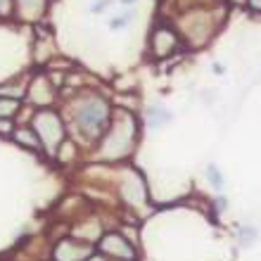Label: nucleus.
I'll return each instance as SVG.
<instances>
[{"instance_id": "1a4fd4ad", "label": "nucleus", "mask_w": 261, "mask_h": 261, "mask_svg": "<svg viewBox=\"0 0 261 261\" xmlns=\"http://www.w3.org/2000/svg\"><path fill=\"white\" fill-rule=\"evenodd\" d=\"M10 130V124L7 121H0V133H7Z\"/></svg>"}, {"instance_id": "f03ea898", "label": "nucleus", "mask_w": 261, "mask_h": 261, "mask_svg": "<svg viewBox=\"0 0 261 261\" xmlns=\"http://www.w3.org/2000/svg\"><path fill=\"white\" fill-rule=\"evenodd\" d=\"M133 128H136L133 117L121 114L117 126H114V130H112L110 140L105 145V154H107V157H121V154H126L130 143H133Z\"/></svg>"}, {"instance_id": "9b49d317", "label": "nucleus", "mask_w": 261, "mask_h": 261, "mask_svg": "<svg viewBox=\"0 0 261 261\" xmlns=\"http://www.w3.org/2000/svg\"><path fill=\"white\" fill-rule=\"evenodd\" d=\"M121 3H133V0H121Z\"/></svg>"}, {"instance_id": "6e6552de", "label": "nucleus", "mask_w": 261, "mask_h": 261, "mask_svg": "<svg viewBox=\"0 0 261 261\" xmlns=\"http://www.w3.org/2000/svg\"><path fill=\"white\" fill-rule=\"evenodd\" d=\"M209 178H214V183H216V188H221V186H223V180H221L219 171H216L214 166H209Z\"/></svg>"}, {"instance_id": "20e7f679", "label": "nucleus", "mask_w": 261, "mask_h": 261, "mask_svg": "<svg viewBox=\"0 0 261 261\" xmlns=\"http://www.w3.org/2000/svg\"><path fill=\"white\" fill-rule=\"evenodd\" d=\"M102 249L105 252H112V254L121 256V259H130V256H133V249H130L121 238H117V235H107V238L102 240Z\"/></svg>"}, {"instance_id": "0eeeda50", "label": "nucleus", "mask_w": 261, "mask_h": 261, "mask_svg": "<svg viewBox=\"0 0 261 261\" xmlns=\"http://www.w3.org/2000/svg\"><path fill=\"white\" fill-rule=\"evenodd\" d=\"M14 107H17V102H0V114H3V117H10L14 112Z\"/></svg>"}, {"instance_id": "7ed1b4c3", "label": "nucleus", "mask_w": 261, "mask_h": 261, "mask_svg": "<svg viewBox=\"0 0 261 261\" xmlns=\"http://www.w3.org/2000/svg\"><path fill=\"white\" fill-rule=\"evenodd\" d=\"M36 128H38V136L45 140L50 150L60 143V138H62V124H60V119L53 114V112H41L38 117H36Z\"/></svg>"}, {"instance_id": "423d86ee", "label": "nucleus", "mask_w": 261, "mask_h": 261, "mask_svg": "<svg viewBox=\"0 0 261 261\" xmlns=\"http://www.w3.org/2000/svg\"><path fill=\"white\" fill-rule=\"evenodd\" d=\"M19 3L24 10H38V7H43V0H19Z\"/></svg>"}, {"instance_id": "f257e3e1", "label": "nucleus", "mask_w": 261, "mask_h": 261, "mask_svg": "<svg viewBox=\"0 0 261 261\" xmlns=\"http://www.w3.org/2000/svg\"><path fill=\"white\" fill-rule=\"evenodd\" d=\"M76 126L86 133V136H97L102 128L105 119H107V105L97 97H88L76 107Z\"/></svg>"}, {"instance_id": "9d476101", "label": "nucleus", "mask_w": 261, "mask_h": 261, "mask_svg": "<svg viewBox=\"0 0 261 261\" xmlns=\"http://www.w3.org/2000/svg\"><path fill=\"white\" fill-rule=\"evenodd\" d=\"M249 5L254 7V10H261V0H249Z\"/></svg>"}, {"instance_id": "39448f33", "label": "nucleus", "mask_w": 261, "mask_h": 261, "mask_svg": "<svg viewBox=\"0 0 261 261\" xmlns=\"http://www.w3.org/2000/svg\"><path fill=\"white\" fill-rule=\"evenodd\" d=\"M162 112H164V110H150V121L154 126H159L162 121H166V119H169V114H162Z\"/></svg>"}]
</instances>
